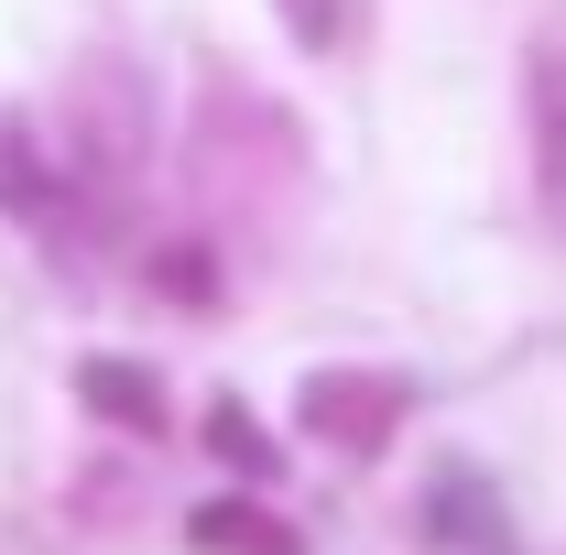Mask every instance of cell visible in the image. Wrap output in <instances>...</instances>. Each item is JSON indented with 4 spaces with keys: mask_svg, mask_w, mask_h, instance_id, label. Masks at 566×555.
<instances>
[{
    "mask_svg": "<svg viewBox=\"0 0 566 555\" xmlns=\"http://www.w3.org/2000/svg\"><path fill=\"white\" fill-rule=\"evenodd\" d=\"M208 447H218V458H229V469H251V480L273 469V436H262V425L240 415V404H218V415H208Z\"/></svg>",
    "mask_w": 566,
    "mask_h": 555,
    "instance_id": "4",
    "label": "cell"
},
{
    "mask_svg": "<svg viewBox=\"0 0 566 555\" xmlns=\"http://www.w3.org/2000/svg\"><path fill=\"white\" fill-rule=\"evenodd\" d=\"M392 415H403V381H359V370L305 381V425H316V436H338V447H381Z\"/></svg>",
    "mask_w": 566,
    "mask_h": 555,
    "instance_id": "1",
    "label": "cell"
},
{
    "mask_svg": "<svg viewBox=\"0 0 566 555\" xmlns=\"http://www.w3.org/2000/svg\"><path fill=\"white\" fill-rule=\"evenodd\" d=\"M76 392H87L109 425H132V436H153V425H164V381H153V370H132V359H87V370H76Z\"/></svg>",
    "mask_w": 566,
    "mask_h": 555,
    "instance_id": "2",
    "label": "cell"
},
{
    "mask_svg": "<svg viewBox=\"0 0 566 555\" xmlns=\"http://www.w3.org/2000/svg\"><path fill=\"white\" fill-rule=\"evenodd\" d=\"M197 545L208 555H305L262 501H208V512H197Z\"/></svg>",
    "mask_w": 566,
    "mask_h": 555,
    "instance_id": "3",
    "label": "cell"
},
{
    "mask_svg": "<svg viewBox=\"0 0 566 555\" xmlns=\"http://www.w3.org/2000/svg\"><path fill=\"white\" fill-rule=\"evenodd\" d=\"M283 22H294V44H349L359 33V0H273Z\"/></svg>",
    "mask_w": 566,
    "mask_h": 555,
    "instance_id": "5",
    "label": "cell"
}]
</instances>
